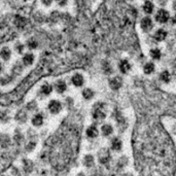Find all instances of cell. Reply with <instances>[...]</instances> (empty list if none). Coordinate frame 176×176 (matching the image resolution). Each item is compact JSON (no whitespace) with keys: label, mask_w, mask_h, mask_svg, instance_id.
Here are the masks:
<instances>
[{"label":"cell","mask_w":176,"mask_h":176,"mask_svg":"<svg viewBox=\"0 0 176 176\" xmlns=\"http://www.w3.org/2000/svg\"><path fill=\"white\" fill-rule=\"evenodd\" d=\"M26 118H27V112H26L24 109H22L18 112V113L16 114V119H18L19 122L21 123H24L26 122Z\"/></svg>","instance_id":"603a6c76"},{"label":"cell","mask_w":176,"mask_h":176,"mask_svg":"<svg viewBox=\"0 0 176 176\" xmlns=\"http://www.w3.org/2000/svg\"><path fill=\"white\" fill-rule=\"evenodd\" d=\"M138 105L143 110L176 118V96L152 91L146 95L138 96Z\"/></svg>","instance_id":"3957f363"},{"label":"cell","mask_w":176,"mask_h":176,"mask_svg":"<svg viewBox=\"0 0 176 176\" xmlns=\"http://www.w3.org/2000/svg\"><path fill=\"white\" fill-rule=\"evenodd\" d=\"M98 134H99V131H98V129H97L96 127H94V126L89 127V128L87 129V135H88L89 137L95 138V137L98 136Z\"/></svg>","instance_id":"7402d4cb"},{"label":"cell","mask_w":176,"mask_h":176,"mask_svg":"<svg viewBox=\"0 0 176 176\" xmlns=\"http://www.w3.org/2000/svg\"><path fill=\"white\" fill-rule=\"evenodd\" d=\"M168 19H169V13L164 9H160L156 16V20L160 23H166Z\"/></svg>","instance_id":"e0dca14e"},{"label":"cell","mask_w":176,"mask_h":176,"mask_svg":"<svg viewBox=\"0 0 176 176\" xmlns=\"http://www.w3.org/2000/svg\"><path fill=\"white\" fill-rule=\"evenodd\" d=\"M70 81H71V84L74 85V87L80 88L85 84V77H84V75H82L81 73L76 72V73H74V74H72V75H71Z\"/></svg>","instance_id":"8fae6325"},{"label":"cell","mask_w":176,"mask_h":176,"mask_svg":"<svg viewBox=\"0 0 176 176\" xmlns=\"http://www.w3.org/2000/svg\"><path fill=\"white\" fill-rule=\"evenodd\" d=\"M3 72H4V63L0 60V75H1Z\"/></svg>","instance_id":"f35d334b"},{"label":"cell","mask_w":176,"mask_h":176,"mask_svg":"<svg viewBox=\"0 0 176 176\" xmlns=\"http://www.w3.org/2000/svg\"><path fill=\"white\" fill-rule=\"evenodd\" d=\"M84 164H85V166H87L88 168H91L94 166V158H93V156L91 155L85 156L84 160Z\"/></svg>","instance_id":"d4e9b609"},{"label":"cell","mask_w":176,"mask_h":176,"mask_svg":"<svg viewBox=\"0 0 176 176\" xmlns=\"http://www.w3.org/2000/svg\"><path fill=\"white\" fill-rule=\"evenodd\" d=\"M161 80L164 82H169L170 81V74L168 71H164V72L161 74Z\"/></svg>","instance_id":"836d02e7"},{"label":"cell","mask_w":176,"mask_h":176,"mask_svg":"<svg viewBox=\"0 0 176 176\" xmlns=\"http://www.w3.org/2000/svg\"><path fill=\"white\" fill-rule=\"evenodd\" d=\"M111 148L113 149V151H119V149L122 148V142L118 138H114L113 140H112V143H111Z\"/></svg>","instance_id":"4316f807"},{"label":"cell","mask_w":176,"mask_h":176,"mask_svg":"<svg viewBox=\"0 0 176 176\" xmlns=\"http://www.w3.org/2000/svg\"><path fill=\"white\" fill-rule=\"evenodd\" d=\"M24 69H25V67L23 64H22L21 60L20 61H14L12 68H10V73L14 74V75L18 78L19 76L22 75V73L24 72Z\"/></svg>","instance_id":"30bf717a"},{"label":"cell","mask_w":176,"mask_h":176,"mask_svg":"<svg viewBox=\"0 0 176 176\" xmlns=\"http://www.w3.org/2000/svg\"><path fill=\"white\" fill-rule=\"evenodd\" d=\"M119 70H121L123 73L128 72V71L130 70V64L128 63V61L124 60V61H122L121 63H119Z\"/></svg>","instance_id":"484cf974"},{"label":"cell","mask_w":176,"mask_h":176,"mask_svg":"<svg viewBox=\"0 0 176 176\" xmlns=\"http://www.w3.org/2000/svg\"><path fill=\"white\" fill-rule=\"evenodd\" d=\"M13 57V50L8 46H3L0 48V60L2 62H9Z\"/></svg>","instance_id":"9c48e42d"},{"label":"cell","mask_w":176,"mask_h":176,"mask_svg":"<svg viewBox=\"0 0 176 176\" xmlns=\"http://www.w3.org/2000/svg\"><path fill=\"white\" fill-rule=\"evenodd\" d=\"M53 3H54V0H40V4L43 7H46V8L51 7L53 5Z\"/></svg>","instance_id":"e575fe53"},{"label":"cell","mask_w":176,"mask_h":176,"mask_svg":"<svg viewBox=\"0 0 176 176\" xmlns=\"http://www.w3.org/2000/svg\"><path fill=\"white\" fill-rule=\"evenodd\" d=\"M2 118H4V113H2V112L0 111V119H1Z\"/></svg>","instance_id":"60d3db41"},{"label":"cell","mask_w":176,"mask_h":176,"mask_svg":"<svg viewBox=\"0 0 176 176\" xmlns=\"http://www.w3.org/2000/svg\"><path fill=\"white\" fill-rule=\"evenodd\" d=\"M132 135L135 167L141 176H174L176 148L160 121V115L137 110Z\"/></svg>","instance_id":"6da1fadb"},{"label":"cell","mask_w":176,"mask_h":176,"mask_svg":"<svg viewBox=\"0 0 176 176\" xmlns=\"http://www.w3.org/2000/svg\"><path fill=\"white\" fill-rule=\"evenodd\" d=\"M33 168V163L30 160H24V170L30 172Z\"/></svg>","instance_id":"4dcf8cb0"},{"label":"cell","mask_w":176,"mask_h":176,"mask_svg":"<svg viewBox=\"0 0 176 176\" xmlns=\"http://www.w3.org/2000/svg\"><path fill=\"white\" fill-rule=\"evenodd\" d=\"M153 70H155V65H153L152 63H147V64L144 66V73L151 74Z\"/></svg>","instance_id":"1f68e13d"},{"label":"cell","mask_w":176,"mask_h":176,"mask_svg":"<svg viewBox=\"0 0 176 176\" xmlns=\"http://www.w3.org/2000/svg\"><path fill=\"white\" fill-rule=\"evenodd\" d=\"M102 133L104 136H108L112 133V127L110 125H104L102 126Z\"/></svg>","instance_id":"f1b7e54d"},{"label":"cell","mask_w":176,"mask_h":176,"mask_svg":"<svg viewBox=\"0 0 176 176\" xmlns=\"http://www.w3.org/2000/svg\"><path fill=\"white\" fill-rule=\"evenodd\" d=\"M35 58L36 56L35 54H33L32 52H25V53L22 55L21 58V62L22 64L24 65V67H31L35 62Z\"/></svg>","instance_id":"8992f818"},{"label":"cell","mask_w":176,"mask_h":176,"mask_svg":"<svg viewBox=\"0 0 176 176\" xmlns=\"http://www.w3.org/2000/svg\"><path fill=\"white\" fill-rule=\"evenodd\" d=\"M17 80V77L12 73H4L0 75V87L1 88H7L12 85L14 81Z\"/></svg>","instance_id":"5b68a950"},{"label":"cell","mask_w":176,"mask_h":176,"mask_svg":"<svg viewBox=\"0 0 176 176\" xmlns=\"http://www.w3.org/2000/svg\"><path fill=\"white\" fill-rule=\"evenodd\" d=\"M173 23H174V24H176V16L173 18Z\"/></svg>","instance_id":"7bdbcfd3"},{"label":"cell","mask_w":176,"mask_h":176,"mask_svg":"<svg viewBox=\"0 0 176 176\" xmlns=\"http://www.w3.org/2000/svg\"><path fill=\"white\" fill-rule=\"evenodd\" d=\"M80 128L75 124L65 123L44 145L43 155L47 157L55 170L62 171L76 159L80 151Z\"/></svg>","instance_id":"7a4b0ae2"},{"label":"cell","mask_w":176,"mask_h":176,"mask_svg":"<svg viewBox=\"0 0 176 176\" xmlns=\"http://www.w3.org/2000/svg\"><path fill=\"white\" fill-rule=\"evenodd\" d=\"M141 28L144 30V31H149L152 28V22L149 18H144L142 19L141 21Z\"/></svg>","instance_id":"ac0fdd59"},{"label":"cell","mask_w":176,"mask_h":176,"mask_svg":"<svg viewBox=\"0 0 176 176\" xmlns=\"http://www.w3.org/2000/svg\"><path fill=\"white\" fill-rule=\"evenodd\" d=\"M32 125L35 127H40L43 124V115L41 113H36L34 117L32 118Z\"/></svg>","instance_id":"d6986e66"},{"label":"cell","mask_w":176,"mask_h":176,"mask_svg":"<svg viewBox=\"0 0 176 176\" xmlns=\"http://www.w3.org/2000/svg\"><path fill=\"white\" fill-rule=\"evenodd\" d=\"M143 9H144V12L147 13V14L152 13V10H153V5H152V3L149 2V1H146V2H145L144 6H143Z\"/></svg>","instance_id":"f546056e"},{"label":"cell","mask_w":176,"mask_h":176,"mask_svg":"<svg viewBox=\"0 0 176 176\" xmlns=\"http://www.w3.org/2000/svg\"><path fill=\"white\" fill-rule=\"evenodd\" d=\"M35 108H36V102H35V101H33V102H30L28 105H27V109H29V110L35 109Z\"/></svg>","instance_id":"74e56055"},{"label":"cell","mask_w":176,"mask_h":176,"mask_svg":"<svg viewBox=\"0 0 176 176\" xmlns=\"http://www.w3.org/2000/svg\"><path fill=\"white\" fill-rule=\"evenodd\" d=\"M62 108H63L62 103L57 99L51 100L47 104V109L52 114H58L62 110Z\"/></svg>","instance_id":"52a82bcc"},{"label":"cell","mask_w":176,"mask_h":176,"mask_svg":"<svg viewBox=\"0 0 176 176\" xmlns=\"http://www.w3.org/2000/svg\"><path fill=\"white\" fill-rule=\"evenodd\" d=\"M54 91L53 85L50 82H43L39 88V94L42 96H48L52 94V92Z\"/></svg>","instance_id":"7c38bea8"},{"label":"cell","mask_w":176,"mask_h":176,"mask_svg":"<svg viewBox=\"0 0 176 176\" xmlns=\"http://www.w3.org/2000/svg\"><path fill=\"white\" fill-rule=\"evenodd\" d=\"M105 117H106L105 112L103 111V109L100 107L99 104L96 107H94V110H93V118L95 119H97V121H102V119L105 118Z\"/></svg>","instance_id":"9a60e30c"},{"label":"cell","mask_w":176,"mask_h":176,"mask_svg":"<svg viewBox=\"0 0 176 176\" xmlns=\"http://www.w3.org/2000/svg\"><path fill=\"white\" fill-rule=\"evenodd\" d=\"M109 85L112 90H118L122 85V80L119 77H114L109 80Z\"/></svg>","instance_id":"ffe728a7"},{"label":"cell","mask_w":176,"mask_h":176,"mask_svg":"<svg viewBox=\"0 0 176 176\" xmlns=\"http://www.w3.org/2000/svg\"><path fill=\"white\" fill-rule=\"evenodd\" d=\"M151 55L152 58L159 59V58L161 57V52L158 50V48H156V50H151Z\"/></svg>","instance_id":"d590c367"},{"label":"cell","mask_w":176,"mask_h":176,"mask_svg":"<svg viewBox=\"0 0 176 176\" xmlns=\"http://www.w3.org/2000/svg\"><path fill=\"white\" fill-rule=\"evenodd\" d=\"M174 9H176V1L174 2Z\"/></svg>","instance_id":"ee69618b"},{"label":"cell","mask_w":176,"mask_h":176,"mask_svg":"<svg viewBox=\"0 0 176 176\" xmlns=\"http://www.w3.org/2000/svg\"><path fill=\"white\" fill-rule=\"evenodd\" d=\"M54 2H56V4L59 7H66L68 5L69 0H54Z\"/></svg>","instance_id":"d6a6232c"},{"label":"cell","mask_w":176,"mask_h":176,"mask_svg":"<svg viewBox=\"0 0 176 176\" xmlns=\"http://www.w3.org/2000/svg\"><path fill=\"white\" fill-rule=\"evenodd\" d=\"M173 73L175 74V76H176V59L174 60V62H173Z\"/></svg>","instance_id":"ab89813d"},{"label":"cell","mask_w":176,"mask_h":176,"mask_svg":"<svg viewBox=\"0 0 176 176\" xmlns=\"http://www.w3.org/2000/svg\"><path fill=\"white\" fill-rule=\"evenodd\" d=\"M81 95L82 97L85 99V100H91L93 97H94L95 95V93L94 91H93L92 89H90V88H85L82 90V92H81Z\"/></svg>","instance_id":"44dd1931"},{"label":"cell","mask_w":176,"mask_h":176,"mask_svg":"<svg viewBox=\"0 0 176 176\" xmlns=\"http://www.w3.org/2000/svg\"><path fill=\"white\" fill-rule=\"evenodd\" d=\"M166 35H167L166 31H164L163 29H160L157 31V33L155 34V39L158 40V41H162V40H164L165 38H166Z\"/></svg>","instance_id":"cb8c5ba5"},{"label":"cell","mask_w":176,"mask_h":176,"mask_svg":"<svg viewBox=\"0 0 176 176\" xmlns=\"http://www.w3.org/2000/svg\"><path fill=\"white\" fill-rule=\"evenodd\" d=\"M76 176H85V175L84 173H81V172H80V173H78V174H77Z\"/></svg>","instance_id":"b9f144b4"},{"label":"cell","mask_w":176,"mask_h":176,"mask_svg":"<svg viewBox=\"0 0 176 176\" xmlns=\"http://www.w3.org/2000/svg\"><path fill=\"white\" fill-rule=\"evenodd\" d=\"M53 87H54V90L58 93V94H64V93L67 91V89H68V85H67L66 80H63V78H58V80H56Z\"/></svg>","instance_id":"ba28073f"},{"label":"cell","mask_w":176,"mask_h":176,"mask_svg":"<svg viewBox=\"0 0 176 176\" xmlns=\"http://www.w3.org/2000/svg\"><path fill=\"white\" fill-rule=\"evenodd\" d=\"M98 159L100 161V163L106 164L108 161L110 160V153L109 151L107 148H102L98 153Z\"/></svg>","instance_id":"5bb4252c"},{"label":"cell","mask_w":176,"mask_h":176,"mask_svg":"<svg viewBox=\"0 0 176 176\" xmlns=\"http://www.w3.org/2000/svg\"><path fill=\"white\" fill-rule=\"evenodd\" d=\"M0 144L2 147H7L9 145V138L6 135H1L0 136Z\"/></svg>","instance_id":"83f0119b"},{"label":"cell","mask_w":176,"mask_h":176,"mask_svg":"<svg viewBox=\"0 0 176 176\" xmlns=\"http://www.w3.org/2000/svg\"><path fill=\"white\" fill-rule=\"evenodd\" d=\"M14 53L18 55H23L26 51V44L23 41H17V42L14 43Z\"/></svg>","instance_id":"2e32d148"},{"label":"cell","mask_w":176,"mask_h":176,"mask_svg":"<svg viewBox=\"0 0 176 176\" xmlns=\"http://www.w3.org/2000/svg\"><path fill=\"white\" fill-rule=\"evenodd\" d=\"M125 176H133V175L132 174H126Z\"/></svg>","instance_id":"f6af8a7d"},{"label":"cell","mask_w":176,"mask_h":176,"mask_svg":"<svg viewBox=\"0 0 176 176\" xmlns=\"http://www.w3.org/2000/svg\"><path fill=\"white\" fill-rule=\"evenodd\" d=\"M25 44H26V48H28L30 52H33V51L37 50L39 47L38 40H37L36 38H34V37H30V38H28L27 41L25 42Z\"/></svg>","instance_id":"4fadbf2b"},{"label":"cell","mask_w":176,"mask_h":176,"mask_svg":"<svg viewBox=\"0 0 176 176\" xmlns=\"http://www.w3.org/2000/svg\"><path fill=\"white\" fill-rule=\"evenodd\" d=\"M13 163V157L10 153L0 152V173L5 171Z\"/></svg>","instance_id":"277c9868"},{"label":"cell","mask_w":176,"mask_h":176,"mask_svg":"<svg viewBox=\"0 0 176 176\" xmlns=\"http://www.w3.org/2000/svg\"><path fill=\"white\" fill-rule=\"evenodd\" d=\"M36 146V142H29V144L28 145H26V151H31L34 149V147Z\"/></svg>","instance_id":"8d00e7d4"}]
</instances>
